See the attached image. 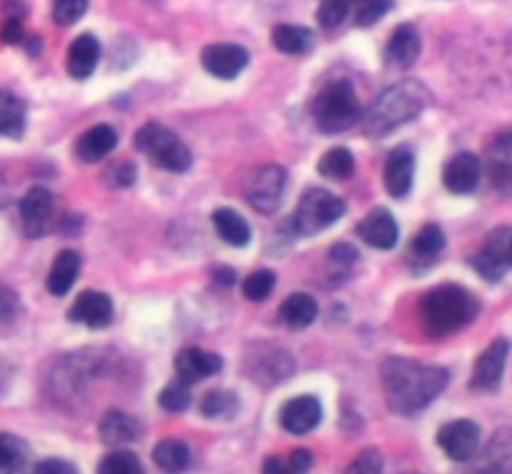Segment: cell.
<instances>
[{
  "label": "cell",
  "instance_id": "cell-1",
  "mask_svg": "<svg viewBox=\"0 0 512 474\" xmlns=\"http://www.w3.org/2000/svg\"><path fill=\"white\" fill-rule=\"evenodd\" d=\"M447 382H450L447 369L412 362V359L405 357L387 359L382 367V384L387 404H390L392 412L405 414V417L420 414L422 409L430 407L445 392Z\"/></svg>",
  "mask_w": 512,
  "mask_h": 474
},
{
  "label": "cell",
  "instance_id": "cell-2",
  "mask_svg": "<svg viewBox=\"0 0 512 474\" xmlns=\"http://www.w3.org/2000/svg\"><path fill=\"white\" fill-rule=\"evenodd\" d=\"M480 314V301L475 294L457 284H442L427 291L420 304L422 327L430 337H452L470 327Z\"/></svg>",
  "mask_w": 512,
  "mask_h": 474
},
{
  "label": "cell",
  "instance_id": "cell-3",
  "mask_svg": "<svg viewBox=\"0 0 512 474\" xmlns=\"http://www.w3.org/2000/svg\"><path fill=\"white\" fill-rule=\"evenodd\" d=\"M427 106V91L417 81H402L390 86L364 116V133L372 138L390 136L395 128L415 121Z\"/></svg>",
  "mask_w": 512,
  "mask_h": 474
},
{
  "label": "cell",
  "instance_id": "cell-4",
  "mask_svg": "<svg viewBox=\"0 0 512 474\" xmlns=\"http://www.w3.org/2000/svg\"><path fill=\"white\" fill-rule=\"evenodd\" d=\"M312 118L322 133H342L347 128L357 126L362 118L357 91L349 81H334L319 91L314 98Z\"/></svg>",
  "mask_w": 512,
  "mask_h": 474
},
{
  "label": "cell",
  "instance_id": "cell-5",
  "mask_svg": "<svg viewBox=\"0 0 512 474\" xmlns=\"http://www.w3.org/2000/svg\"><path fill=\"white\" fill-rule=\"evenodd\" d=\"M136 151L144 153L151 164L171 174H186L191 169V151L186 143L161 123H146L134 136Z\"/></svg>",
  "mask_w": 512,
  "mask_h": 474
},
{
  "label": "cell",
  "instance_id": "cell-6",
  "mask_svg": "<svg viewBox=\"0 0 512 474\" xmlns=\"http://www.w3.org/2000/svg\"><path fill=\"white\" fill-rule=\"evenodd\" d=\"M347 211L344 201L339 196L329 194L327 189H309L299 201L297 211H294L292 229L299 236H312L319 231L329 229L334 221H339Z\"/></svg>",
  "mask_w": 512,
  "mask_h": 474
},
{
  "label": "cell",
  "instance_id": "cell-7",
  "mask_svg": "<svg viewBox=\"0 0 512 474\" xmlns=\"http://www.w3.org/2000/svg\"><path fill=\"white\" fill-rule=\"evenodd\" d=\"M512 266V229L500 226V229L492 231L485 239V244L480 246L475 256H472V269L482 276L485 281L495 284L502 276L507 274V269Z\"/></svg>",
  "mask_w": 512,
  "mask_h": 474
},
{
  "label": "cell",
  "instance_id": "cell-8",
  "mask_svg": "<svg viewBox=\"0 0 512 474\" xmlns=\"http://www.w3.org/2000/svg\"><path fill=\"white\" fill-rule=\"evenodd\" d=\"M284 191H287V171L277 164H269L254 176L249 191H246V199L259 214L269 216L282 206Z\"/></svg>",
  "mask_w": 512,
  "mask_h": 474
},
{
  "label": "cell",
  "instance_id": "cell-9",
  "mask_svg": "<svg viewBox=\"0 0 512 474\" xmlns=\"http://www.w3.org/2000/svg\"><path fill=\"white\" fill-rule=\"evenodd\" d=\"M437 444L452 462H470L480 449V427L470 419H457L447 422L437 432Z\"/></svg>",
  "mask_w": 512,
  "mask_h": 474
},
{
  "label": "cell",
  "instance_id": "cell-10",
  "mask_svg": "<svg viewBox=\"0 0 512 474\" xmlns=\"http://www.w3.org/2000/svg\"><path fill=\"white\" fill-rule=\"evenodd\" d=\"M201 66L206 73L221 81H234L249 66V53L236 43H209L201 51Z\"/></svg>",
  "mask_w": 512,
  "mask_h": 474
},
{
  "label": "cell",
  "instance_id": "cell-11",
  "mask_svg": "<svg viewBox=\"0 0 512 474\" xmlns=\"http://www.w3.org/2000/svg\"><path fill=\"white\" fill-rule=\"evenodd\" d=\"M21 219L23 229H26L28 236H43L46 231H51L53 216H56V201H53V194L46 189V186H33L28 189V194L21 199Z\"/></svg>",
  "mask_w": 512,
  "mask_h": 474
},
{
  "label": "cell",
  "instance_id": "cell-12",
  "mask_svg": "<svg viewBox=\"0 0 512 474\" xmlns=\"http://www.w3.org/2000/svg\"><path fill=\"white\" fill-rule=\"evenodd\" d=\"M507 357H510V342L507 339H495L475 362L470 387L477 389V392H495L500 387L502 377H505Z\"/></svg>",
  "mask_w": 512,
  "mask_h": 474
},
{
  "label": "cell",
  "instance_id": "cell-13",
  "mask_svg": "<svg viewBox=\"0 0 512 474\" xmlns=\"http://www.w3.org/2000/svg\"><path fill=\"white\" fill-rule=\"evenodd\" d=\"M480 176H482L480 158L470 151H460L457 156H452L450 161H447L442 181H445L450 194L467 196L477 191V186H480Z\"/></svg>",
  "mask_w": 512,
  "mask_h": 474
},
{
  "label": "cell",
  "instance_id": "cell-14",
  "mask_svg": "<svg viewBox=\"0 0 512 474\" xmlns=\"http://www.w3.org/2000/svg\"><path fill=\"white\" fill-rule=\"evenodd\" d=\"M357 236L364 244L374 246V249L390 251L395 249L397 241H400V229H397L395 216L384 209V206H377V209H372L362 221H359Z\"/></svg>",
  "mask_w": 512,
  "mask_h": 474
},
{
  "label": "cell",
  "instance_id": "cell-15",
  "mask_svg": "<svg viewBox=\"0 0 512 474\" xmlns=\"http://www.w3.org/2000/svg\"><path fill=\"white\" fill-rule=\"evenodd\" d=\"M68 322L88 329H106L113 322V301L103 291H83L68 311Z\"/></svg>",
  "mask_w": 512,
  "mask_h": 474
},
{
  "label": "cell",
  "instance_id": "cell-16",
  "mask_svg": "<svg viewBox=\"0 0 512 474\" xmlns=\"http://www.w3.org/2000/svg\"><path fill=\"white\" fill-rule=\"evenodd\" d=\"M487 174L500 194L512 196V128L502 131L487 148Z\"/></svg>",
  "mask_w": 512,
  "mask_h": 474
},
{
  "label": "cell",
  "instance_id": "cell-17",
  "mask_svg": "<svg viewBox=\"0 0 512 474\" xmlns=\"http://www.w3.org/2000/svg\"><path fill=\"white\" fill-rule=\"evenodd\" d=\"M174 367L176 377L184 379L186 384H196L201 379H209L214 374H219L221 367H224V359L214 352H206V349L186 347L179 352Z\"/></svg>",
  "mask_w": 512,
  "mask_h": 474
},
{
  "label": "cell",
  "instance_id": "cell-18",
  "mask_svg": "<svg viewBox=\"0 0 512 474\" xmlns=\"http://www.w3.org/2000/svg\"><path fill=\"white\" fill-rule=\"evenodd\" d=\"M249 354L254 357V362H251V359H246V372H249L251 379L267 384V387H272L274 382H282V379H287L294 369L292 357L284 352H279V349H269V352H262V349H251Z\"/></svg>",
  "mask_w": 512,
  "mask_h": 474
},
{
  "label": "cell",
  "instance_id": "cell-19",
  "mask_svg": "<svg viewBox=\"0 0 512 474\" xmlns=\"http://www.w3.org/2000/svg\"><path fill=\"white\" fill-rule=\"evenodd\" d=\"M422 53V36L412 23H402L395 28V33L384 48V63L395 68L415 66Z\"/></svg>",
  "mask_w": 512,
  "mask_h": 474
},
{
  "label": "cell",
  "instance_id": "cell-20",
  "mask_svg": "<svg viewBox=\"0 0 512 474\" xmlns=\"http://www.w3.org/2000/svg\"><path fill=\"white\" fill-rule=\"evenodd\" d=\"M322 422V404L317 397H304L289 399L279 412V424L287 429L289 434H307Z\"/></svg>",
  "mask_w": 512,
  "mask_h": 474
},
{
  "label": "cell",
  "instance_id": "cell-21",
  "mask_svg": "<svg viewBox=\"0 0 512 474\" xmlns=\"http://www.w3.org/2000/svg\"><path fill=\"white\" fill-rule=\"evenodd\" d=\"M447 239L442 234V229L437 224H425L410 241V249H407V264L412 266V271H425L430 269L432 261L445 251Z\"/></svg>",
  "mask_w": 512,
  "mask_h": 474
},
{
  "label": "cell",
  "instance_id": "cell-22",
  "mask_svg": "<svg viewBox=\"0 0 512 474\" xmlns=\"http://www.w3.org/2000/svg\"><path fill=\"white\" fill-rule=\"evenodd\" d=\"M415 181V156L410 148H397L384 164V189L392 199H405Z\"/></svg>",
  "mask_w": 512,
  "mask_h": 474
},
{
  "label": "cell",
  "instance_id": "cell-23",
  "mask_svg": "<svg viewBox=\"0 0 512 474\" xmlns=\"http://www.w3.org/2000/svg\"><path fill=\"white\" fill-rule=\"evenodd\" d=\"M98 61H101V43L93 33H83L68 48V73L76 81H86L93 76Z\"/></svg>",
  "mask_w": 512,
  "mask_h": 474
},
{
  "label": "cell",
  "instance_id": "cell-24",
  "mask_svg": "<svg viewBox=\"0 0 512 474\" xmlns=\"http://www.w3.org/2000/svg\"><path fill=\"white\" fill-rule=\"evenodd\" d=\"M118 146V133L116 128L108 123H98V126L88 128L81 138L76 141V156L81 158L83 164H96L103 161L113 148Z\"/></svg>",
  "mask_w": 512,
  "mask_h": 474
},
{
  "label": "cell",
  "instance_id": "cell-25",
  "mask_svg": "<svg viewBox=\"0 0 512 474\" xmlns=\"http://www.w3.org/2000/svg\"><path fill=\"white\" fill-rule=\"evenodd\" d=\"M98 434H101V442L108 444V447H123V444H131L141 437V427L139 422H136L134 417H128L126 412L111 409V412L101 419Z\"/></svg>",
  "mask_w": 512,
  "mask_h": 474
},
{
  "label": "cell",
  "instance_id": "cell-26",
  "mask_svg": "<svg viewBox=\"0 0 512 474\" xmlns=\"http://www.w3.org/2000/svg\"><path fill=\"white\" fill-rule=\"evenodd\" d=\"M78 274H81V254L73 249H63L56 256L51 266V274H48L46 289L53 296H66L71 291V286L76 284Z\"/></svg>",
  "mask_w": 512,
  "mask_h": 474
},
{
  "label": "cell",
  "instance_id": "cell-27",
  "mask_svg": "<svg viewBox=\"0 0 512 474\" xmlns=\"http://www.w3.org/2000/svg\"><path fill=\"white\" fill-rule=\"evenodd\" d=\"M211 224H214L216 234H219L226 244L236 246V249H241V246H246L251 241V229L239 211L226 209V206L224 209H216L214 214H211Z\"/></svg>",
  "mask_w": 512,
  "mask_h": 474
},
{
  "label": "cell",
  "instance_id": "cell-28",
  "mask_svg": "<svg viewBox=\"0 0 512 474\" xmlns=\"http://www.w3.org/2000/svg\"><path fill=\"white\" fill-rule=\"evenodd\" d=\"M26 133V103L16 93L0 88V136L21 138Z\"/></svg>",
  "mask_w": 512,
  "mask_h": 474
},
{
  "label": "cell",
  "instance_id": "cell-29",
  "mask_svg": "<svg viewBox=\"0 0 512 474\" xmlns=\"http://www.w3.org/2000/svg\"><path fill=\"white\" fill-rule=\"evenodd\" d=\"M272 46L287 56H304L314 48V33L304 26L282 23L272 31Z\"/></svg>",
  "mask_w": 512,
  "mask_h": 474
},
{
  "label": "cell",
  "instance_id": "cell-30",
  "mask_svg": "<svg viewBox=\"0 0 512 474\" xmlns=\"http://www.w3.org/2000/svg\"><path fill=\"white\" fill-rule=\"evenodd\" d=\"M279 319H282L289 329H307L309 324L317 319V301L309 294H304V291H297V294H292L282 304Z\"/></svg>",
  "mask_w": 512,
  "mask_h": 474
},
{
  "label": "cell",
  "instance_id": "cell-31",
  "mask_svg": "<svg viewBox=\"0 0 512 474\" xmlns=\"http://www.w3.org/2000/svg\"><path fill=\"white\" fill-rule=\"evenodd\" d=\"M154 462L164 472H184L191 462L189 444L181 442V439H164V442L156 444Z\"/></svg>",
  "mask_w": 512,
  "mask_h": 474
},
{
  "label": "cell",
  "instance_id": "cell-32",
  "mask_svg": "<svg viewBox=\"0 0 512 474\" xmlns=\"http://www.w3.org/2000/svg\"><path fill=\"white\" fill-rule=\"evenodd\" d=\"M354 166L357 164H354L352 151H347V148H332V151H327L319 158L317 169L324 179L344 181L354 174Z\"/></svg>",
  "mask_w": 512,
  "mask_h": 474
},
{
  "label": "cell",
  "instance_id": "cell-33",
  "mask_svg": "<svg viewBox=\"0 0 512 474\" xmlns=\"http://www.w3.org/2000/svg\"><path fill=\"white\" fill-rule=\"evenodd\" d=\"M28 444L16 434H0V472H21L28 464Z\"/></svg>",
  "mask_w": 512,
  "mask_h": 474
},
{
  "label": "cell",
  "instance_id": "cell-34",
  "mask_svg": "<svg viewBox=\"0 0 512 474\" xmlns=\"http://www.w3.org/2000/svg\"><path fill=\"white\" fill-rule=\"evenodd\" d=\"M239 412V397L229 389H211L201 399V414L209 419H229Z\"/></svg>",
  "mask_w": 512,
  "mask_h": 474
},
{
  "label": "cell",
  "instance_id": "cell-35",
  "mask_svg": "<svg viewBox=\"0 0 512 474\" xmlns=\"http://www.w3.org/2000/svg\"><path fill=\"white\" fill-rule=\"evenodd\" d=\"M487 464L497 472H510L512 469V429H502L492 437L487 447Z\"/></svg>",
  "mask_w": 512,
  "mask_h": 474
},
{
  "label": "cell",
  "instance_id": "cell-36",
  "mask_svg": "<svg viewBox=\"0 0 512 474\" xmlns=\"http://www.w3.org/2000/svg\"><path fill=\"white\" fill-rule=\"evenodd\" d=\"M159 404L164 412L169 414H181L191 407V384H186L184 379L176 377V382L166 384L164 392L159 394Z\"/></svg>",
  "mask_w": 512,
  "mask_h": 474
},
{
  "label": "cell",
  "instance_id": "cell-37",
  "mask_svg": "<svg viewBox=\"0 0 512 474\" xmlns=\"http://www.w3.org/2000/svg\"><path fill=\"white\" fill-rule=\"evenodd\" d=\"M101 474H141V462L134 452L128 449H113L111 454L101 459L98 464Z\"/></svg>",
  "mask_w": 512,
  "mask_h": 474
},
{
  "label": "cell",
  "instance_id": "cell-38",
  "mask_svg": "<svg viewBox=\"0 0 512 474\" xmlns=\"http://www.w3.org/2000/svg\"><path fill=\"white\" fill-rule=\"evenodd\" d=\"M274 286H277V274L269 269H259V271H254V274L246 276L241 291H244V296L249 301H264V299H269V294L274 291Z\"/></svg>",
  "mask_w": 512,
  "mask_h": 474
},
{
  "label": "cell",
  "instance_id": "cell-39",
  "mask_svg": "<svg viewBox=\"0 0 512 474\" xmlns=\"http://www.w3.org/2000/svg\"><path fill=\"white\" fill-rule=\"evenodd\" d=\"M349 13H352V0H322L317 13L319 26L324 31H334V28H339L347 21Z\"/></svg>",
  "mask_w": 512,
  "mask_h": 474
},
{
  "label": "cell",
  "instance_id": "cell-40",
  "mask_svg": "<svg viewBox=\"0 0 512 474\" xmlns=\"http://www.w3.org/2000/svg\"><path fill=\"white\" fill-rule=\"evenodd\" d=\"M392 6H395V0H362V3L352 11L354 23H357L359 28L374 26V23L382 21V18L392 11Z\"/></svg>",
  "mask_w": 512,
  "mask_h": 474
},
{
  "label": "cell",
  "instance_id": "cell-41",
  "mask_svg": "<svg viewBox=\"0 0 512 474\" xmlns=\"http://www.w3.org/2000/svg\"><path fill=\"white\" fill-rule=\"evenodd\" d=\"M88 11V0H53V21L61 28L76 26Z\"/></svg>",
  "mask_w": 512,
  "mask_h": 474
},
{
  "label": "cell",
  "instance_id": "cell-42",
  "mask_svg": "<svg viewBox=\"0 0 512 474\" xmlns=\"http://www.w3.org/2000/svg\"><path fill=\"white\" fill-rule=\"evenodd\" d=\"M103 181H106L111 189H128V186L136 184V166L128 164V161H121V164H111L103 174Z\"/></svg>",
  "mask_w": 512,
  "mask_h": 474
},
{
  "label": "cell",
  "instance_id": "cell-43",
  "mask_svg": "<svg viewBox=\"0 0 512 474\" xmlns=\"http://www.w3.org/2000/svg\"><path fill=\"white\" fill-rule=\"evenodd\" d=\"M18 314H21V296L0 281V324L16 322Z\"/></svg>",
  "mask_w": 512,
  "mask_h": 474
},
{
  "label": "cell",
  "instance_id": "cell-44",
  "mask_svg": "<svg viewBox=\"0 0 512 474\" xmlns=\"http://www.w3.org/2000/svg\"><path fill=\"white\" fill-rule=\"evenodd\" d=\"M349 472H369V474L382 472V457H379L374 449H369V452L359 454V457L354 459L352 467H349Z\"/></svg>",
  "mask_w": 512,
  "mask_h": 474
},
{
  "label": "cell",
  "instance_id": "cell-45",
  "mask_svg": "<svg viewBox=\"0 0 512 474\" xmlns=\"http://www.w3.org/2000/svg\"><path fill=\"white\" fill-rule=\"evenodd\" d=\"M0 38H3L8 46H18V43L26 38V31H23V18L8 16V21L3 23V31H0Z\"/></svg>",
  "mask_w": 512,
  "mask_h": 474
},
{
  "label": "cell",
  "instance_id": "cell-46",
  "mask_svg": "<svg viewBox=\"0 0 512 474\" xmlns=\"http://www.w3.org/2000/svg\"><path fill=\"white\" fill-rule=\"evenodd\" d=\"M329 259L332 261H337L339 266H352V264H357L359 261V254H357V249H354V246H349V244H334L332 246V251H329Z\"/></svg>",
  "mask_w": 512,
  "mask_h": 474
},
{
  "label": "cell",
  "instance_id": "cell-47",
  "mask_svg": "<svg viewBox=\"0 0 512 474\" xmlns=\"http://www.w3.org/2000/svg\"><path fill=\"white\" fill-rule=\"evenodd\" d=\"M312 462H314L312 452H307V449H297V452L289 457V472H309Z\"/></svg>",
  "mask_w": 512,
  "mask_h": 474
},
{
  "label": "cell",
  "instance_id": "cell-48",
  "mask_svg": "<svg viewBox=\"0 0 512 474\" xmlns=\"http://www.w3.org/2000/svg\"><path fill=\"white\" fill-rule=\"evenodd\" d=\"M38 474H51V472H63V474H73L76 472V467L68 462H61V459H46V462H41L36 467Z\"/></svg>",
  "mask_w": 512,
  "mask_h": 474
},
{
  "label": "cell",
  "instance_id": "cell-49",
  "mask_svg": "<svg viewBox=\"0 0 512 474\" xmlns=\"http://www.w3.org/2000/svg\"><path fill=\"white\" fill-rule=\"evenodd\" d=\"M214 279H216V284H221V286H234L236 284V271L229 269V266H216Z\"/></svg>",
  "mask_w": 512,
  "mask_h": 474
},
{
  "label": "cell",
  "instance_id": "cell-50",
  "mask_svg": "<svg viewBox=\"0 0 512 474\" xmlns=\"http://www.w3.org/2000/svg\"><path fill=\"white\" fill-rule=\"evenodd\" d=\"M6 201H8V186L0 181V209L6 206Z\"/></svg>",
  "mask_w": 512,
  "mask_h": 474
},
{
  "label": "cell",
  "instance_id": "cell-51",
  "mask_svg": "<svg viewBox=\"0 0 512 474\" xmlns=\"http://www.w3.org/2000/svg\"><path fill=\"white\" fill-rule=\"evenodd\" d=\"M151 3H156V0H151Z\"/></svg>",
  "mask_w": 512,
  "mask_h": 474
}]
</instances>
